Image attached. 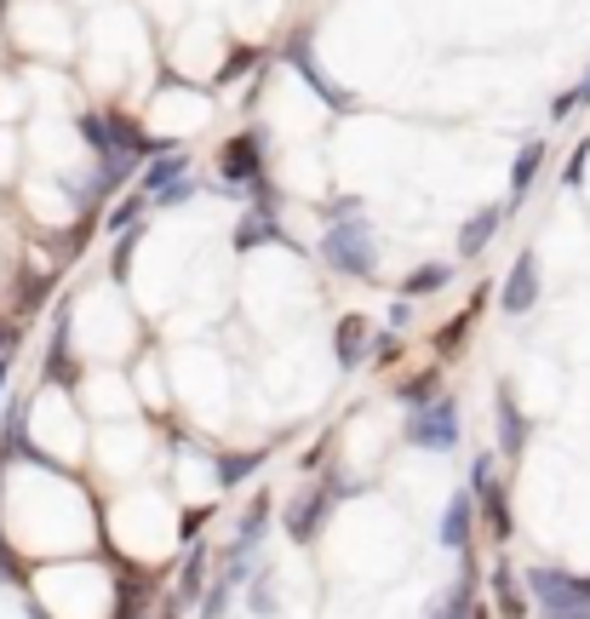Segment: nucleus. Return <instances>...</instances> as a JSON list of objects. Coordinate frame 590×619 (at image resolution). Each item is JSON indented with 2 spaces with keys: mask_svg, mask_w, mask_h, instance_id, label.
<instances>
[{
  "mask_svg": "<svg viewBox=\"0 0 590 619\" xmlns=\"http://www.w3.org/2000/svg\"><path fill=\"white\" fill-rule=\"evenodd\" d=\"M585 162H590V144H579V155H574V162H567V184H579V178H585Z\"/></svg>",
  "mask_w": 590,
  "mask_h": 619,
  "instance_id": "obj_21",
  "label": "nucleus"
},
{
  "mask_svg": "<svg viewBox=\"0 0 590 619\" xmlns=\"http://www.w3.org/2000/svg\"><path fill=\"white\" fill-rule=\"evenodd\" d=\"M253 465H258V459H253V453H235V459H218V482H223V488H230V482H241V476H247Z\"/></svg>",
  "mask_w": 590,
  "mask_h": 619,
  "instance_id": "obj_17",
  "label": "nucleus"
},
{
  "mask_svg": "<svg viewBox=\"0 0 590 619\" xmlns=\"http://www.w3.org/2000/svg\"><path fill=\"white\" fill-rule=\"evenodd\" d=\"M471 619H487V614H471Z\"/></svg>",
  "mask_w": 590,
  "mask_h": 619,
  "instance_id": "obj_26",
  "label": "nucleus"
},
{
  "mask_svg": "<svg viewBox=\"0 0 590 619\" xmlns=\"http://www.w3.org/2000/svg\"><path fill=\"white\" fill-rule=\"evenodd\" d=\"M499 442H504V453H522V442H527V418L516 413L511 390H499Z\"/></svg>",
  "mask_w": 590,
  "mask_h": 619,
  "instance_id": "obj_12",
  "label": "nucleus"
},
{
  "mask_svg": "<svg viewBox=\"0 0 590 619\" xmlns=\"http://www.w3.org/2000/svg\"><path fill=\"white\" fill-rule=\"evenodd\" d=\"M499 218H504L499 207H482V212H471V224H464V230H459V253H464V258H476V253H482L487 242H493V230H499Z\"/></svg>",
  "mask_w": 590,
  "mask_h": 619,
  "instance_id": "obj_9",
  "label": "nucleus"
},
{
  "mask_svg": "<svg viewBox=\"0 0 590 619\" xmlns=\"http://www.w3.org/2000/svg\"><path fill=\"white\" fill-rule=\"evenodd\" d=\"M544 167V144H522V155H516V167H511V184H516V202L527 195V184H534V172Z\"/></svg>",
  "mask_w": 590,
  "mask_h": 619,
  "instance_id": "obj_14",
  "label": "nucleus"
},
{
  "mask_svg": "<svg viewBox=\"0 0 590 619\" xmlns=\"http://www.w3.org/2000/svg\"><path fill=\"white\" fill-rule=\"evenodd\" d=\"M476 608H471V579H459L453 591H441L436 603H431V619H471Z\"/></svg>",
  "mask_w": 590,
  "mask_h": 619,
  "instance_id": "obj_13",
  "label": "nucleus"
},
{
  "mask_svg": "<svg viewBox=\"0 0 590 619\" xmlns=\"http://www.w3.org/2000/svg\"><path fill=\"white\" fill-rule=\"evenodd\" d=\"M17 350V333H7V327H0V356H12Z\"/></svg>",
  "mask_w": 590,
  "mask_h": 619,
  "instance_id": "obj_24",
  "label": "nucleus"
},
{
  "mask_svg": "<svg viewBox=\"0 0 590 619\" xmlns=\"http://www.w3.org/2000/svg\"><path fill=\"white\" fill-rule=\"evenodd\" d=\"M401 396H407V402H413V408H424V402H431V396H436V385H431V378H419V385H407Z\"/></svg>",
  "mask_w": 590,
  "mask_h": 619,
  "instance_id": "obj_20",
  "label": "nucleus"
},
{
  "mask_svg": "<svg viewBox=\"0 0 590 619\" xmlns=\"http://www.w3.org/2000/svg\"><path fill=\"white\" fill-rule=\"evenodd\" d=\"M132 212H138V202H127V207H115V212H110V230H127V218H132Z\"/></svg>",
  "mask_w": 590,
  "mask_h": 619,
  "instance_id": "obj_23",
  "label": "nucleus"
},
{
  "mask_svg": "<svg viewBox=\"0 0 590 619\" xmlns=\"http://www.w3.org/2000/svg\"><path fill=\"white\" fill-rule=\"evenodd\" d=\"M287 64H293V69L304 75V81H310V87L321 92V104H328V109H350V92H344V87H333L328 75H321V64H316V47L304 41V35H298V41L287 47Z\"/></svg>",
  "mask_w": 590,
  "mask_h": 619,
  "instance_id": "obj_5",
  "label": "nucleus"
},
{
  "mask_svg": "<svg viewBox=\"0 0 590 619\" xmlns=\"http://www.w3.org/2000/svg\"><path fill=\"white\" fill-rule=\"evenodd\" d=\"M184 167H190V155H184V150H178V155H161V162L150 167V190H161V184H172V178L184 172Z\"/></svg>",
  "mask_w": 590,
  "mask_h": 619,
  "instance_id": "obj_16",
  "label": "nucleus"
},
{
  "mask_svg": "<svg viewBox=\"0 0 590 619\" xmlns=\"http://www.w3.org/2000/svg\"><path fill=\"white\" fill-rule=\"evenodd\" d=\"M447 275H453V270H447V265H424V270H413V275H407V282H401V293H413V298H424V293H436V287H447Z\"/></svg>",
  "mask_w": 590,
  "mask_h": 619,
  "instance_id": "obj_15",
  "label": "nucleus"
},
{
  "mask_svg": "<svg viewBox=\"0 0 590 619\" xmlns=\"http://www.w3.org/2000/svg\"><path fill=\"white\" fill-rule=\"evenodd\" d=\"M195 195V184H184V178H172V184H161L155 190V202H190Z\"/></svg>",
  "mask_w": 590,
  "mask_h": 619,
  "instance_id": "obj_18",
  "label": "nucleus"
},
{
  "mask_svg": "<svg viewBox=\"0 0 590 619\" xmlns=\"http://www.w3.org/2000/svg\"><path fill=\"white\" fill-rule=\"evenodd\" d=\"M407 442L431 448V453L453 448L459 442V402H453V396H431L424 408H413V418H407Z\"/></svg>",
  "mask_w": 590,
  "mask_h": 619,
  "instance_id": "obj_3",
  "label": "nucleus"
},
{
  "mask_svg": "<svg viewBox=\"0 0 590 619\" xmlns=\"http://www.w3.org/2000/svg\"><path fill=\"white\" fill-rule=\"evenodd\" d=\"M258 167H264V138L253 132V138H235L230 150H223V162H218V172L230 178V184H247V178H258Z\"/></svg>",
  "mask_w": 590,
  "mask_h": 619,
  "instance_id": "obj_6",
  "label": "nucleus"
},
{
  "mask_svg": "<svg viewBox=\"0 0 590 619\" xmlns=\"http://www.w3.org/2000/svg\"><path fill=\"white\" fill-rule=\"evenodd\" d=\"M12 573H17V568H12V551L0 545V579H12Z\"/></svg>",
  "mask_w": 590,
  "mask_h": 619,
  "instance_id": "obj_25",
  "label": "nucleus"
},
{
  "mask_svg": "<svg viewBox=\"0 0 590 619\" xmlns=\"http://www.w3.org/2000/svg\"><path fill=\"white\" fill-rule=\"evenodd\" d=\"M579 104H590V75H585V81H579L574 92H567V98H562V104H556V115H574Z\"/></svg>",
  "mask_w": 590,
  "mask_h": 619,
  "instance_id": "obj_19",
  "label": "nucleus"
},
{
  "mask_svg": "<svg viewBox=\"0 0 590 619\" xmlns=\"http://www.w3.org/2000/svg\"><path fill=\"white\" fill-rule=\"evenodd\" d=\"M527 585H534L539 619H590V579H574L562 568H534Z\"/></svg>",
  "mask_w": 590,
  "mask_h": 619,
  "instance_id": "obj_2",
  "label": "nucleus"
},
{
  "mask_svg": "<svg viewBox=\"0 0 590 619\" xmlns=\"http://www.w3.org/2000/svg\"><path fill=\"white\" fill-rule=\"evenodd\" d=\"M511 315H527L539 305V253H522L511 265V282H504V298H499Z\"/></svg>",
  "mask_w": 590,
  "mask_h": 619,
  "instance_id": "obj_4",
  "label": "nucleus"
},
{
  "mask_svg": "<svg viewBox=\"0 0 590 619\" xmlns=\"http://www.w3.org/2000/svg\"><path fill=\"white\" fill-rule=\"evenodd\" d=\"M321 258H328L338 275H373L379 270V235L361 224V212L333 218L328 242H321Z\"/></svg>",
  "mask_w": 590,
  "mask_h": 619,
  "instance_id": "obj_1",
  "label": "nucleus"
},
{
  "mask_svg": "<svg viewBox=\"0 0 590 619\" xmlns=\"http://www.w3.org/2000/svg\"><path fill=\"white\" fill-rule=\"evenodd\" d=\"M441 545H447V551H464V545H471V493H459L453 505H447V516H441Z\"/></svg>",
  "mask_w": 590,
  "mask_h": 619,
  "instance_id": "obj_10",
  "label": "nucleus"
},
{
  "mask_svg": "<svg viewBox=\"0 0 590 619\" xmlns=\"http://www.w3.org/2000/svg\"><path fill=\"white\" fill-rule=\"evenodd\" d=\"M201 591V551L190 556V568H184V596H195Z\"/></svg>",
  "mask_w": 590,
  "mask_h": 619,
  "instance_id": "obj_22",
  "label": "nucleus"
},
{
  "mask_svg": "<svg viewBox=\"0 0 590 619\" xmlns=\"http://www.w3.org/2000/svg\"><path fill=\"white\" fill-rule=\"evenodd\" d=\"M258 242H281V224H275V212H270V195L241 218V230H235V247H258Z\"/></svg>",
  "mask_w": 590,
  "mask_h": 619,
  "instance_id": "obj_7",
  "label": "nucleus"
},
{
  "mask_svg": "<svg viewBox=\"0 0 590 619\" xmlns=\"http://www.w3.org/2000/svg\"><path fill=\"white\" fill-rule=\"evenodd\" d=\"M368 322L361 315H350V322H338V367H356L361 356H368Z\"/></svg>",
  "mask_w": 590,
  "mask_h": 619,
  "instance_id": "obj_11",
  "label": "nucleus"
},
{
  "mask_svg": "<svg viewBox=\"0 0 590 619\" xmlns=\"http://www.w3.org/2000/svg\"><path fill=\"white\" fill-rule=\"evenodd\" d=\"M321 511H328V499H321V493H298V499H293L287 533L298 539V545H304V539H316V533H321Z\"/></svg>",
  "mask_w": 590,
  "mask_h": 619,
  "instance_id": "obj_8",
  "label": "nucleus"
}]
</instances>
